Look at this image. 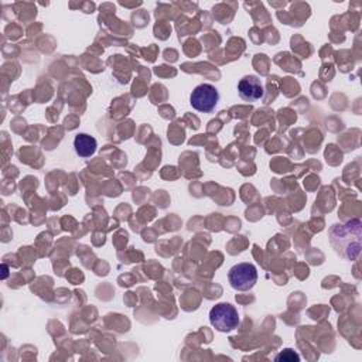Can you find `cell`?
<instances>
[{
	"label": "cell",
	"mask_w": 362,
	"mask_h": 362,
	"mask_svg": "<svg viewBox=\"0 0 362 362\" xmlns=\"http://www.w3.org/2000/svg\"><path fill=\"white\" fill-rule=\"evenodd\" d=\"M332 249L346 260H355L361 252L362 223L359 219L348 221L346 223H335L328 232Z\"/></svg>",
	"instance_id": "6da1fadb"
},
{
	"label": "cell",
	"mask_w": 362,
	"mask_h": 362,
	"mask_svg": "<svg viewBox=\"0 0 362 362\" xmlns=\"http://www.w3.org/2000/svg\"><path fill=\"white\" fill-rule=\"evenodd\" d=\"M212 327L221 332H229L239 325V313L229 303H219L209 311Z\"/></svg>",
	"instance_id": "7a4b0ae2"
},
{
	"label": "cell",
	"mask_w": 362,
	"mask_h": 362,
	"mask_svg": "<svg viewBox=\"0 0 362 362\" xmlns=\"http://www.w3.org/2000/svg\"><path fill=\"white\" fill-rule=\"evenodd\" d=\"M228 280L232 288L238 291H247L257 281V269L253 263H238L229 269Z\"/></svg>",
	"instance_id": "3957f363"
},
{
	"label": "cell",
	"mask_w": 362,
	"mask_h": 362,
	"mask_svg": "<svg viewBox=\"0 0 362 362\" xmlns=\"http://www.w3.org/2000/svg\"><path fill=\"white\" fill-rule=\"evenodd\" d=\"M219 100L218 89L211 83H201L194 88L189 96L191 106L202 113H211Z\"/></svg>",
	"instance_id": "277c9868"
},
{
	"label": "cell",
	"mask_w": 362,
	"mask_h": 362,
	"mask_svg": "<svg viewBox=\"0 0 362 362\" xmlns=\"http://www.w3.org/2000/svg\"><path fill=\"white\" fill-rule=\"evenodd\" d=\"M239 96L246 102H256L264 96L263 83L255 75H246L238 82Z\"/></svg>",
	"instance_id": "5b68a950"
},
{
	"label": "cell",
	"mask_w": 362,
	"mask_h": 362,
	"mask_svg": "<svg viewBox=\"0 0 362 362\" xmlns=\"http://www.w3.org/2000/svg\"><path fill=\"white\" fill-rule=\"evenodd\" d=\"M96 147H98L96 139L86 133H78L74 139V148L79 157L93 156L96 151Z\"/></svg>",
	"instance_id": "8992f818"
},
{
	"label": "cell",
	"mask_w": 362,
	"mask_h": 362,
	"mask_svg": "<svg viewBox=\"0 0 362 362\" xmlns=\"http://www.w3.org/2000/svg\"><path fill=\"white\" fill-rule=\"evenodd\" d=\"M277 362H297V361H300V356H298V354L297 352H294L293 349H284V351H281L279 355H276V358H274Z\"/></svg>",
	"instance_id": "52a82bcc"
}]
</instances>
